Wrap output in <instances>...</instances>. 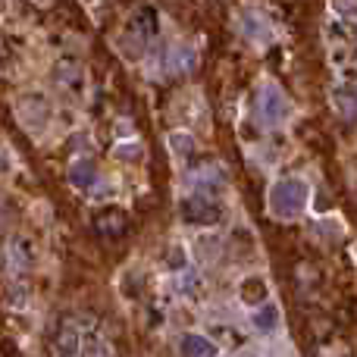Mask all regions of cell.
<instances>
[{
    "label": "cell",
    "mask_w": 357,
    "mask_h": 357,
    "mask_svg": "<svg viewBox=\"0 0 357 357\" xmlns=\"http://www.w3.org/2000/svg\"><path fill=\"white\" fill-rule=\"evenodd\" d=\"M307 201H310V185L298 176L279 178L270 188V210L279 220H298L307 210Z\"/></svg>",
    "instance_id": "cell-1"
},
{
    "label": "cell",
    "mask_w": 357,
    "mask_h": 357,
    "mask_svg": "<svg viewBox=\"0 0 357 357\" xmlns=\"http://www.w3.org/2000/svg\"><path fill=\"white\" fill-rule=\"evenodd\" d=\"M291 107L289 100H285V94L279 91L276 85H264L257 94V119L266 126V129H273V126H282L285 119H289Z\"/></svg>",
    "instance_id": "cell-2"
},
{
    "label": "cell",
    "mask_w": 357,
    "mask_h": 357,
    "mask_svg": "<svg viewBox=\"0 0 357 357\" xmlns=\"http://www.w3.org/2000/svg\"><path fill=\"white\" fill-rule=\"evenodd\" d=\"M182 220L185 222H195V226H213L220 222V207L207 197L195 195V197H185L182 201Z\"/></svg>",
    "instance_id": "cell-3"
},
{
    "label": "cell",
    "mask_w": 357,
    "mask_h": 357,
    "mask_svg": "<svg viewBox=\"0 0 357 357\" xmlns=\"http://www.w3.org/2000/svg\"><path fill=\"white\" fill-rule=\"evenodd\" d=\"M182 354L185 357H216V345L207 335L188 333V335H182Z\"/></svg>",
    "instance_id": "cell-4"
},
{
    "label": "cell",
    "mask_w": 357,
    "mask_h": 357,
    "mask_svg": "<svg viewBox=\"0 0 357 357\" xmlns=\"http://www.w3.org/2000/svg\"><path fill=\"white\" fill-rule=\"evenodd\" d=\"M279 326V307L276 304H264V307L254 314V329L257 333H273Z\"/></svg>",
    "instance_id": "cell-5"
},
{
    "label": "cell",
    "mask_w": 357,
    "mask_h": 357,
    "mask_svg": "<svg viewBox=\"0 0 357 357\" xmlns=\"http://www.w3.org/2000/svg\"><path fill=\"white\" fill-rule=\"evenodd\" d=\"M335 104H339V110L345 113V116L357 119V85L339 88V91H335Z\"/></svg>",
    "instance_id": "cell-6"
},
{
    "label": "cell",
    "mask_w": 357,
    "mask_h": 357,
    "mask_svg": "<svg viewBox=\"0 0 357 357\" xmlns=\"http://www.w3.org/2000/svg\"><path fill=\"white\" fill-rule=\"evenodd\" d=\"M241 298H245L248 304H257L266 298V285L264 279H248V282H241Z\"/></svg>",
    "instance_id": "cell-7"
},
{
    "label": "cell",
    "mask_w": 357,
    "mask_h": 357,
    "mask_svg": "<svg viewBox=\"0 0 357 357\" xmlns=\"http://www.w3.org/2000/svg\"><path fill=\"white\" fill-rule=\"evenodd\" d=\"M113 154L119 157V160H142V144H116V151Z\"/></svg>",
    "instance_id": "cell-8"
},
{
    "label": "cell",
    "mask_w": 357,
    "mask_h": 357,
    "mask_svg": "<svg viewBox=\"0 0 357 357\" xmlns=\"http://www.w3.org/2000/svg\"><path fill=\"white\" fill-rule=\"evenodd\" d=\"M69 178H73L75 185H88L94 178V169L91 167H88V169H73V176H69Z\"/></svg>",
    "instance_id": "cell-9"
}]
</instances>
